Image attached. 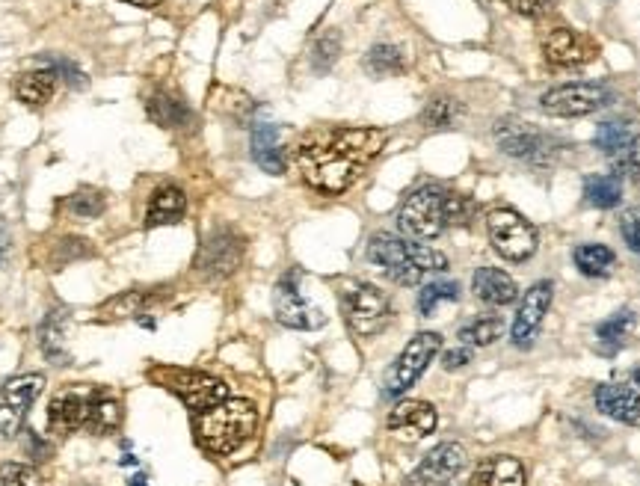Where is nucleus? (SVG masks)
Returning <instances> with one entry per match:
<instances>
[{
	"instance_id": "obj_36",
	"label": "nucleus",
	"mask_w": 640,
	"mask_h": 486,
	"mask_svg": "<svg viewBox=\"0 0 640 486\" xmlns=\"http://www.w3.org/2000/svg\"><path fill=\"white\" fill-rule=\"evenodd\" d=\"M457 113H460V104H457L454 98L439 95V98H433V101L424 107V116H421V119H424L427 128H448V125H454Z\"/></svg>"
},
{
	"instance_id": "obj_7",
	"label": "nucleus",
	"mask_w": 640,
	"mask_h": 486,
	"mask_svg": "<svg viewBox=\"0 0 640 486\" xmlns=\"http://www.w3.org/2000/svg\"><path fill=\"white\" fill-rule=\"evenodd\" d=\"M492 249L507 261H525L537 252V229L513 208H498L486 220Z\"/></svg>"
},
{
	"instance_id": "obj_26",
	"label": "nucleus",
	"mask_w": 640,
	"mask_h": 486,
	"mask_svg": "<svg viewBox=\"0 0 640 486\" xmlns=\"http://www.w3.org/2000/svg\"><path fill=\"white\" fill-rule=\"evenodd\" d=\"M572 258H575V267H578L584 276H590V279L608 276V273L614 270V264H617L614 249H608V246H602V243H581V246L572 252Z\"/></svg>"
},
{
	"instance_id": "obj_47",
	"label": "nucleus",
	"mask_w": 640,
	"mask_h": 486,
	"mask_svg": "<svg viewBox=\"0 0 640 486\" xmlns=\"http://www.w3.org/2000/svg\"><path fill=\"white\" fill-rule=\"evenodd\" d=\"M632 377H635V383H638V386H640V368H638V371H635V374H632Z\"/></svg>"
},
{
	"instance_id": "obj_37",
	"label": "nucleus",
	"mask_w": 640,
	"mask_h": 486,
	"mask_svg": "<svg viewBox=\"0 0 640 486\" xmlns=\"http://www.w3.org/2000/svg\"><path fill=\"white\" fill-rule=\"evenodd\" d=\"M69 211L80 220H95L104 214V196L98 190H80L69 199Z\"/></svg>"
},
{
	"instance_id": "obj_42",
	"label": "nucleus",
	"mask_w": 640,
	"mask_h": 486,
	"mask_svg": "<svg viewBox=\"0 0 640 486\" xmlns=\"http://www.w3.org/2000/svg\"><path fill=\"white\" fill-rule=\"evenodd\" d=\"M513 12H519V15H528V18H537V15H546V12H552V6L558 3V0H504Z\"/></svg>"
},
{
	"instance_id": "obj_13",
	"label": "nucleus",
	"mask_w": 640,
	"mask_h": 486,
	"mask_svg": "<svg viewBox=\"0 0 640 486\" xmlns=\"http://www.w3.org/2000/svg\"><path fill=\"white\" fill-rule=\"evenodd\" d=\"M101 392L95 386H72L63 389L60 395H54V401L48 406V427L60 436H69L80 427H86L89 421V409L95 404Z\"/></svg>"
},
{
	"instance_id": "obj_31",
	"label": "nucleus",
	"mask_w": 640,
	"mask_h": 486,
	"mask_svg": "<svg viewBox=\"0 0 640 486\" xmlns=\"http://www.w3.org/2000/svg\"><path fill=\"white\" fill-rule=\"evenodd\" d=\"M149 116L158 125H163V128H181L190 119V110L184 107L181 98H172L166 92H158V95L149 98Z\"/></svg>"
},
{
	"instance_id": "obj_35",
	"label": "nucleus",
	"mask_w": 640,
	"mask_h": 486,
	"mask_svg": "<svg viewBox=\"0 0 640 486\" xmlns=\"http://www.w3.org/2000/svg\"><path fill=\"white\" fill-rule=\"evenodd\" d=\"M163 294L155 291H128L119 300L110 303V312H116V318H131V315H143L146 309H152Z\"/></svg>"
},
{
	"instance_id": "obj_21",
	"label": "nucleus",
	"mask_w": 640,
	"mask_h": 486,
	"mask_svg": "<svg viewBox=\"0 0 640 486\" xmlns=\"http://www.w3.org/2000/svg\"><path fill=\"white\" fill-rule=\"evenodd\" d=\"M472 291L480 303L486 306H507L519 297V288L513 282L510 273L498 270V267H480L472 276Z\"/></svg>"
},
{
	"instance_id": "obj_17",
	"label": "nucleus",
	"mask_w": 640,
	"mask_h": 486,
	"mask_svg": "<svg viewBox=\"0 0 640 486\" xmlns=\"http://www.w3.org/2000/svg\"><path fill=\"white\" fill-rule=\"evenodd\" d=\"M543 54L555 66H584L596 57V45L572 27H552L543 36Z\"/></svg>"
},
{
	"instance_id": "obj_4",
	"label": "nucleus",
	"mask_w": 640,
	"mask_h": 486,
	"mask_svg": "<svg viewBox=\"0 0 640 486\" xmlns=\"http://www.w3.org/2000/svg\"><path fill=\"white\" fill-rule=\"evenodd\" d=\"M258 427V409L246 398H226L196 415V439L214 457L238 454Z\"/></svg>"
},
{
	"instance_id": "obj_45",
	"label": "nucleus",
	"mask_w": 640,
	"mask_h": 486,
	"mask_svg": "<svg viewBox=\"0 0 640 486\" xmlns=\"http://www.w3.org/2000/svg\"><path fill=\"white\" fill-rule=\"evenodd\" d=\"M125 3H134V6H158L160 0H125Z\"/></svg>"
},
{
	"instance_id": "obj_30",
	"label": "nucleus",
	"mask_w": 640,
	"mask_h": 486,
	"mask_svg": "<svg viewBox=\"0 0 640 486\" xmlns=\"http://www.w3.org/2000/svg\"><path fill=\"white\" fill-rule=\"evenodd\" d=\"M122 424V404L116 398H107V395H98L95 404L89 409V421H86V430L104 436V433H113L119 430Z\"/></svg>"
},
{
	"instance_id": "obj_12",
	"label": "nucleus",
	"mask_w": 640,
	"mask_h": 486,
	"mask_svg": "<svg viewBox=\"0 0 640 486\" xmlns=\"http://www.w3.org/2000/svg\"><path fill=\"white\" fill-rule=\"evenodd\" d=\"M552 297H555L552 282H537V285H531L525 291V297L519 303V312L513 318V344L519 350H528L537 341L540 326H543L549 309H552Z\"/></svg>"
},
{
	"instance_id": "obj_6",
	"label": "nucleus",
	"mask_w": 640,
	"mask_h": 486,
	"mask_svg": "<svg viewBox=\"0 0 640 486\" xmlns=\"http://www.w3.org/2000/svg\"><path fill=\"white\" fill-rule=\"evenodd\" d=\"M442 350V335L439 332H415L406 347L400 350V356L392 362V368L383 377V395L386 398H398L406 389H412L421 374L430 368V362L436 359V353Z\"/></svg>"
},
{
	"instance_id": "obj_28",
	"label": "nucleus",
	"mask_w": 640,
	"mask_h": 486,
	"mask_svg": "<svg viewBox=\"0 0 640 486\" xmlns=\"http://www.w3.org/2000/svg\"><path fill=\"white\" fill-rule=\"evenodd\" d=\"M635 140H640V131L632 122H602V125L596 128V137H593L596 149L605 152L608 158L617 155L620 149L632 146Z\"/></svg>"
},
{
	"instance_id": "obj_25",
	"label": "nucleus",
	"mask_w": 640,
	"mask_h": 486,
	"mask_svg": "<svg viewBox=\"0 0 640 486\" xmlns=\"http://www.w3.org/2000/svg\"><path fill=\"white\" fill-rule=\"evenodd\" d=\"M69 321H72V312H69V309H54V312H48V318L39 326V347H42V353H45L51 362H57V365H63V359H66V332H69Z\"/></svg>"
},
{
	"instance_id": "obj_43",
	"label": "nucleus",
	"mask_w": 640,
	"mask_h": 486,
	"mask_svg": "<svg viewBox=\"0 0 640 486\" xmlns=\"http://www.w3.org/2000/svg\"><path fill=\"white\" fill-rule=\"evenodd\" d=\"M48 69H54L57 72V78H63V81H69L72 86H80L83 83V75H80V69H75L69 60H48Z\"/></svg>"
},
{
	"instance_id": "obj_38",
	"label": "nucleus",
	"mask_w": 640,
	"mask_h": 486,
	"mask_svg": "<svg viewBox=\"0 0 640 486\" xmlns=\"http://www.w3.org/2000/svg\"><path fill=\"white\" fill-rule=\"evenodd\" d=\"M611 169H614L617 178H635V181H640V140H635L626 149H620L617 155H611Z\"/></svg>"
},
{
	"instance_id": "obj_41",
	"label": "nucleus",
	"mask_w": 640,
	"mask_h": 486,
	"mask_svg": "<svg viewBox=\"0 0 640 486\" xmlns=\"http://www.w3.org/2000/svg\"><path fill=\"white\" fill-rule=\"evenodd\" d=\"M620 232H623V241L629 243V249L640 255V205L629 208V211L620 217Z\"/></svg>"
},
{
	"instance_id": "obj_1",
	"label": "nucleus",
	"mask_w": 640,
	"mask_h": 486,
	"mask_svg": "<svg viewBox=\"0 0 640 486\" xmlns=\"http://www.w3.org/2000/svg\"><path fill=\"white\" fill-rule=\"evenodd\" d=\"M383 146L386 131L380 128H320L297 143L294 161L312 190L338 196L362 178Z\"/></svg>"
},
{
	"instance_id": "obj_9",
	"label": "nucleus",
	"mask_w": 640,
	"mask_h": 486,
	"mask_svg": "<svg viewBox=\"0 0 640 486\" xmlns=\"http://www.w3.org/2000/svg\"><path fill=\"white\" fill-rule=\"evenodd\" d=\"M42 389H45L42 374H21L0 386V439L18 436V430L30 415V406L36 404Z\"/></svg>"
},
{
	"instance_id": "obj_39",
	"label": "nucleus",
	"mask_w": 640,
	"mask_h": 486,
	"mask_svg": "<svg viewBox=\"0 0 640 486\" xmlns=\"http://www.w3.org/2000/svg\"><path fill=\"white\" fill-rule=\"evenodd\" d=\"M0 486H42L39 475L27 463H3L0 466Z\"/></svg>"
},
{
	"instance_id": "obj_27",
	"label": "nucleus",
	"mask_w": 640,
	"mask_h": 486,
	"mask_svg": "<svg viewBox=\"0 0 640 486\" xmlns=\"http://www.w3.org/2000/svg\"><path fill=\"white\" fill-rule=\"evenodd\" d=\"M584 199L593 208H614L623 199V178H617L614 172L608 175H590L584 181Z\"/></svg>"
},
{
	"instance_id": "obj_3",
	"label": "nucleus",
	"mask_w": 640,
	"mask_h": 486,
	"mask_svg": "<svg viewBox=\"0 0 640 486\" xmlns=\"http://www.w3.org/2000/svg\"><path fill=\"white\" fill-rule=\"evenodd\" d=\"M368 261L374 267H380L395 285H403V288L421 285L430 273L448 270V258L439 249L424 246V243L403 241V238L389 235V232H380L368 241Z\"/></svg>"
},
{
	"instance_id": "obj_24",
	"label": "nucleus",
	"mask_w": 640,
	"mask_h": 486,
	"mask_svg": "<svg viewBox=\"0 0 640 486\" xmlns=\"http://www.w3.org/2000/svg\"><path fill=\"white\" fill-rule=\"evenodd\" d=\"M15 98L27 107H45L57 92V72L54 69H36L15 78Z\"/></svg>"
},
{
	"instance_id": "obj_34",
	"label": "nucleus",
	"mask_w": 640,
	"mask_h": 486,
	"mask_svg": "<svg viewBox=\"0 0 640 486\" xmlns=\"http://www.w3.org/2000/svg\"><path fill=\"white\" fill-rule=\"evenodd\" d=\"M501 329H504V324L498 318H478V321H472V324L460 329V341L466 347H486L501 335Z\"/></svg>"
},
{
	"instance_id": "obj_15",
	"label": "nucleus",
	"mask_w": 640,
	"mask_h": 486,
	"mask_svg": "<svg viewBox=\"0 0 640 486\" xmlns=\"http://www.w3.org/2000/svg\"><path fill=\"white\" fill-rule=\"evenodd\" d=\"M463 469H466V448L457 442H442L418 463L409 481L415 486H448Z\"/></svg>"
},
{
	"instance_id": "obj_8",
	"label": "nucleus",
	"mask_w": 640,
	"mask_h": 486,
	"mask_svg": "<svg viewBox=\"0 0 640 486\" xmlns=\"http://www.w3.org/2000/svg\"><path fill=\"white\" fill-rule=\"evenodd\" d=\"M152 377L163 380V386H166L172 395H178L196 415L205 412V409H211V406H217L220 401H226V398H232V395H229V386H226L223 380H217V377H211V374H202V371L169 368V371H155Z\"/></svg>"
},
{
	"instance_id": "obj_22",
	"label": "nucleus",
	"mask_w": 640,
	"mask_h": 486,
	"mask_svg": "<svg viewBox=\"0 0 640 486\" xmlns=\"http://www.w3.org/2000/svg\"><path fill=\"white\" fill-rule=\"evenodd\" d=\"M187 214V196L175 184H160L146 208V226H172Z\"/></svg>"
},
{
	"instance_id": "obj_18",
	"label": "nucleus",
	"mask_w": 640,
	"mask_h": 486,
	"mask_svg": "<svg viewBox=\"0 0 640 486\" xmlns=\"http://www.w3.org/2000/svg\"><path fill=\"white\" fill-rule=\"evenodd\" d=\"M436 421H439L436 409L427 404V401H400L389 412L386 427L395 436H400V439L418 442V439H424V436H430L436 430Z\"/></svg>"
},
{
	"instance_id": "obj_19",
	"label": "nucleus",
	"mask_w": 640,
	"mask_h": 486,
	"mask_svg": "<svg viewBox=\"0 0 640 486\" xmlns=\"http://www.w3.org/2000/svg\"><path fill=\"white\" fill-rule=\"evenodd\" d=\"M596 409L620 424L640 427V392L623 383H605L596 389Z\"/></svg>"
},
{
	"instance_id": "obj_23",
	"label": "nucleus",
	"mask_w": 640,
	"mask_h": 486,
	"mask_svg": "<svg viewBox=\"0 0 640 486\" xmlns=\"http://www.w3.org/2000/svg\"><path fill=\"white\" fill-rule=\"evenodd\" d=\"M252 161L258 163L267 175L285 172V155L279 149V128L270 122H258L252 128Z\"/></svg>"
},
{
	"instance_id": "obj_46",
	"label": "nucleus",
	"mask_w": 640,
	"mask_h": 486,
	"mask_svg": "<svg viewBox=\"0 0 640 486\" xmlns=\"http://www.w3.org/2000/svg\"><path fill=\"white\" fill-rule=\"evenodd\" d=\"M131 486H149V484H146V478H143V475H137V478L131 481Z\"/></svg>"
},
{
	"instance_id": "obj_16",
	"label": "nucleus",
	"mask_w": 640,
	"mask_h": 486,
	"mask_svg": "<svg viewBox=\"0 0 640 486\" xmlns=\"http://www.w3.org/2000/svg\"><path fill=\"white\" fill-rule=\"evenodd\" d=\"M240 258H243V243H240L238 235L217 232V235H211L208 241L202 243L196 267L208 279H226V276H232L238 270Z\"/></svg>"
},
{
	"instance_id": "obj_10",
	"label": "nucleus",
	"mask_w": 640,
	"mask_h": 486,
	"mask_svg": "<svg viewBox=\"0 0 640 486\" xmlns=\"http://www.w3.org/2000/svg\"><path fill=\"white\" fill-rule=\"evenodd\" d=\"M495 143L504 155L519 158L528 163H546L552 158V137L534 128L531 122L522 119H498L495 128Z\"/></svg>"
},
{
	"instance_id": "obj_2",
	"label": "nucleus",
	"mask_w": 640,
	"mask_h": 486,
	"mask_svg": "<svg viewBox=\"0 0 640 486\" xmlns=\"http://www.w3.org/2000/svg\"><path fill=\"white\" fill-rule=\"evenodd\" d=\"M472 217V202L439 187H418L398 211L400 232L412 241H433L448 226H463Z\"/></svg>"
},
{
	"instance_id": "obj_48",
	"label": "nucleus",
	"mask_w": 640,
	"mask_h": 486,
	"mask_svg": "<svg viewBox=\"0 0 640 486\" xmlns=\"http://www.w3.org/2000/svg\"><path fill=\"white\" fill-rule=\"evenodd\" d=\"M3 246H6V243H3V232H0V252H3Z\"/></svg>"
},
{
	"instance_id": "obj_44",
	"label": "nucleus",
	"mask_w": 640,
	"mask_h": 486,
	"mask_svg": "<svg viewBox=\"0 0 640 486\" xmlns=\"http://www.w3.org/2000/svg\"><path fill=\"white\" fill-rule=\"evenodd\" d=\"M469 362H472V347H457V350H448V353L442 356V365H445L448 371L466 368Z\"/></svg>"
},
{
	"instance_id": "obj_40",
	"label": "nucleus",
	"mask_w": 640,
	"mask_h": 486,
	"mask_svg": "<svg viewBox=\"0 0 640 486\" xmlns=\"http://www.w3.org/2000/svg\"><path fill=\"white\" fill-rule=\"evenodd\" d=\"M338 51H341L338 33H326L323 39H318V45H315V54H312V63H315V69H318V72L332 69V63L338 60Z\"/></svg>"
},
{
	"instance_id": "obj_14",
	"label": "nucleus",
	"mask_w": 640,
	"mask_h": 486,
	"mask_svg": "<svg viewBox=\"0 0 640 486\" xmlns=\"http://www.w3.org/2000/svg\"><path fill=\"white\" fill-rule=\"evenodd\" d=\"M273 312H276V321L288 329H320L326 324L323 312L315 309L312 303H306V297L300 294L297 276L279 279V285L273 291Z\"/></svg>"
},
{
	"instance_id": "obj_20",
	"label": "nucleus",
	"mask_w": 640,
	"mask_h": 486,
	"mask_svg": "<svg viewBox=\"0 0 640 486\" xmlns=\"http://www.w3.org/2000/svg\"><path fill=\"white\" fill-rule=\"evenodd\" d=\"M469 486H528L525 466L510 454H492L472 472Z\"/></svg>"
},
{
	"instance_id": "obj_5",
	"label": "nucleus",
	"mask_w": 640,
	"mask_h": 486,
	"mask_svg": "<svg viewBox=\"0 0 640 486\" xmlns=\"http://www.w3.org/2000/svg\"><path fill=\"white\" fill-rule=\"evenodd\" d=\"M341 297V315L347 326L362 335V338H371V335H380L386 326L392 324V300L371 282H347L344 291L338 294Z\"/></svg>"
},
{
	"instance_id": "obj_33",
	"label": "nucleus",
	"mask_w": 640,
	"mask_h": 486,
	"mask_svg": "<svg viewBox=\"0 0 640 486\" xmlns=\"http://www.w3.org/2000/svg\"><path fill=\"white\" fill-rule=\"evenodd\" d=\"M460 300V285L457 282H430L418 294V312L430 318L439 303H457Z\"/></svg>"
},
{
	"instance_id": "obj_11",
	"label": "nucleus",
	"mask_w": 640,
	"mask_h": 486,
	"mask_svg": "<svg viewBox=\"0 0 640 486\" xmlns=\"http://www.w3.org/2000/svg\"><path fill=\"white\" fill-rule=\"evenodd\" d=\"M605 104H611V92L599 83H563V86L543 92V98H540V107L549 116H563V119L590 116V113L602 110Z\"/></svg>"
},
{
	"instance_id": "obj_32",
	"label": "nucleus",
	"mask_w": 640,
	"mask_h": 486,
	"mask_svg": "<svg viewBox=\"0 0 640 486\" xmlns=\"http://www.w3.org/2000/svg\"><path fill=\"white\" fill-rule=\"evenodd\" d=\"M632 326H635V315L632 312H617L614 318H608V321H602V324L596 326V338H599V344L608 353H614V350L623 347V341L632 332Z\"/></svg>"
},
{
	"instance_id": "obj_29",
	"label": "nucleus",
	"mask_w": 640,
	"mask_h": 486,
	"mask_svg": "<svg viewBox=\"0 0 640 486\" xmlns=\"http://www.w3.org/2000/svg\"><path fill=\"white\" fill-rule=\"evenodd\" d=\"M365 69L374 78H389V75H400L406 69V54L395 48V45H374L365 57Z\"/></svg>"
}]
</instances>
